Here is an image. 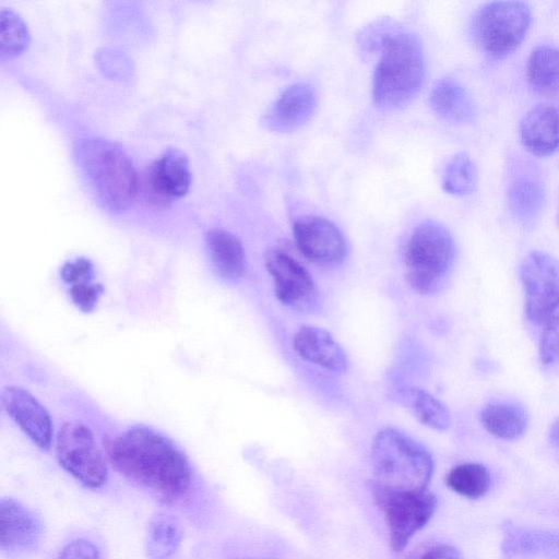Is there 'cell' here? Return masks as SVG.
Wrapping results in <instances>:
<instances>
[{
    "mask_svg": "<svg viewBox=\"0 0 559 559\" xmlns=\"http://www.w3.org/2000/svg\"><path fill=\"white\" fill-rule=\"evenodd\" d=\"M108 456L118 472L169 502L187 498L193 471L187 455L165 435L134 426L108 445Z\"/></svg>",
    "mask_w": 559,
    "mask_h": 559,
    "instance_id": "cell-1",
    "label": "cell"
},
{
    "mask_svg": "<svg viewBox=\"0 0 559 559\" xmlns=\"http://www.w3.org/2000/svg\"><path fill=\"white\" fill-rule=\"evenodd\" d=\"M381 57L373 75L372 95L382 109H397L419 92L425 78V57L417 36L408 32L382 34Z\"/></svg>",
    "mask_w": 559,
    "mask_h": 559,
    "instance_id": "cell-2",
    "label": "cell"
},
{
    "mask_svg": "<svg viewBox=\"0 0 559 559\" xmlns=\"http://www.w3.org/2000/svg\"><path fill=\"white\" fill-rule=\"evenodd\" d=\"M373 481L395 488L428 489L435 459L419 441L396 428L380 430L371 445Z\"/></svg>",
    "mask_w": 559,
    "mask_h": 559,
    "instance_id": "cell-3",
    "label": "cell"
},
{
    "mask_svg": "<svg viewBox=\"0 0 559 559\" xmlns=\"http://www.w3.org/2000/svg\"><path fill=\"white\" fill-rule=\"evenodd\" d=\"M78 159L102 202L122 212L135 198L138 174L128 155L112 142L92 139L78 148Z\"/></svg>",
    "mask_w": 559,
    "mask_h": 559,
    "instance_id": "cell-4",
    "label": "cell"
},
{
    "mask_svg": "<svg viewBox=\"0 0 559 559\" xmlns=\"http://www.w3.org/2000/svg\"><path fill=\"white\" fill-rule=\"evenodd\" d=\"M455 259L454 239L447 227L427 221L418 225L405 247V276L419 295L437 293L444 284Z\"/></svg>",
    "mask_w": 559,
    "mask_h": 559,
    "instance_id": "cell-5",
    "label": "cell"
},
{
    "mask_svg": "<svg viewBox=\"0 0 559 559\" xmlns=\"http://www.w3.org/2000/svg\"><path fill=\"white\" fill-rule=\"evenodd\" d=\"M531 22L532 10L526 2L492 1L475 12L471 34L487 57L500 60L520 47Z\"/></svg>",
    "mask_w": 559,
    "mask_h": 559,
    "instance_id": "cell-6",
    "label": "cell"
},
{
    "mask_svg": "<svg viewBox=\"0 0 559 559\" xmlns=\"http://www.w3.org/2000/svg\"><path fill=\"white\" fill-rule=\"evenodd\" d=\"M369 487L383 513L391 548L394 552H402L432 519L437 510V498L428 489L389 487L372 479Z\"/></svg>",
    "mask_w": 559,
    "mask_h": 559,
    "instance_id": "cell-7",
    "label": "cell"
},
{
    "mask_svg": "<svg viewBox=\"0 0 559 559\" xmlns=\"http://www.w3.org/2000/svg\"><path fill=\"white\" fill-rule=\"evenodd\" d=\"M60 466L83 486L98 489L108 480V467L92 430L81 421H67L55 441Z\"/></svg>",
    "mask_w": 559,
    "mask_h": 559,
    "instance_id": "cell-8",
    "label": "cell"
},
{
    "mask_svg": "<svg viewBox=\"0 0 559 559\" xmlns=\"http://www.w3.org/2000/svg\"><path fill=\"white\" fill-rule=\"evenodd\" d=\"M527 320L544 324L559 308V260L544 251H532L520 269Z\"/></svg>",
    "mask_w": 559,
    "mask_h": 559,
    "instance_id": "cell-9",
    "label": "cell"
},
{
    "mask_svg": "<svg viewBox=\"0 0 559 559\" xmlns=\"http://www.w3.org/2000/svg\"><path fill=\"white\" fill-rule=\"evenodd\" d=\"M191 181L187 156L170 148L138 174L135 198L150 206L166 207L171 199L188 192Z\"/></svg>",
    "mask_w": 559,
    "mask_h": 559,
    "instance_id": "cell-10",
    "label": "cell"
},
{
    "mask_svg": "<svg viewBox=\"0 0 559 559\" xmlns=\"http://www.w3.org/2000/svg\"><path fill=\"white\" fill-rule=\"evenodd\" d=\"M264 264L281 304L299 312H310L317 307V285L311 274L294 257L281 248H269Z\"/></svg>",
    "mask_w": 559,
    "mask_h": 559,
    "instance_id": "cell-11",
    "label": "cell"
},
{
    "mask_svg": "<svg viewBox=\"0 0 559 559\" xmlns=\"http://www.w3.org/2000/svg\"><path fill=\"white\" fill-rule=\"evenodd\" d=\"M293 234L299 251L316 264L336 266L347 257L344 235L328 218L316 215L299 217L294 222Z\"/></svg>",
    "mask_w": 559,
    "mask_h": 559,
    "instance_id": "cell-12",
    "label": "cell"
},
{
    "mask_svg": "<svg viewBox=\"0 0 559 559\" xmlns=\"http://www.w3.org/2000/svg\"><path fill=\"white\" fill-rule=\"evenodd\" d=\"M3 411L20 429L41 450L52 443V421L47 409L28 391L20 386H7L1 393Z\"/></svg>",
    "mask_w": 559,
    "mask_h": 559,
    "instance_id": "cell-13",
    "label": "cell"
},
{
    "mask_svg": "<svg viewBox=\"0 0 559 559\" xmlns=\"http://www.w3.org/2000/svg\"><path fill=\"white\" fill-rule=\"evenodd\" d=\"M39 518L12 498L0 501V547L8 554L33 550L41 537Z\"/></svg>",
    "mask_w": 559,
    "mask_h": 559,
    "instance_id": "cell-14",
    "label": "cell"
},
{
    "mask_svg": "<svg viewBox=\"0 0 559 559\" xmlns=\"http://www.w3.org/2000/svg\"><path fill=\"white\" fill-rule=\"evenodd\" d=\"M293 348L302 360L326 371L342 374L348 368L346 352L325 329L301 325L293 337Z\"/></svg>",
    "mask_w": 559,
    "mask_h": 559,
    "instance_id": "cell-15",
    "label": "cell"
},
{
    "mask_svg": "<svg viewBox=\"0 0 559 559\" xmlns=\"http://www.w3.org/2000/svg\"><path fill=\"white\" fill-rule=\"evenodd\" d=\"M520 138L533 155L549 156L559 150V107L542 103L532 107L520 122Z\"/></svg>",
    "mask_w": 559,
    "mask_h": 559,
    "instance_id": "cell-16",
    "label": "cell"
},
{
    "mask_svg": "<svg viewBox=\"0 0 559 559\" xmlns=\"http://www.w3.org/2000/svg\"><path fill=\"white\" fill-rule=\"evenodd\" d=\"M317 98L311 86L297 83L287 87L265 116V126L274 131L288 132L305 124L313 115Z\"/></svg>",
    "mask_w": 559,
    "mask_h": 559,
    "instance_id": "cell-17",
    "label": "cell"
},
{
    "mask_svg": "<svg viewBox=\"0 0 559 559\" xmlns=\"http://www.w3.org/2000/svg\"><path fill=\"white\" fill-rule=\"evenodd\" d=\"M430 105L442 119L467 123L477 116V107L469 92L456 80L442 78L430 92Z\"/></svg>",
    "mask_w": 559,
    "mask_h": 559,
    "instance_id": "cell-18",
    "label": "cell"
},
{
    "mask_svg": "<svg viewBox=\"0 0 559 559\" xmlns=\"http://www.w3.org/2000/svg\"><path fill=\"white\" fill-rule=\"evenodd\" d=\"M545 199V187L534 176H518L508 186L507 203L509 211L524 226L533 225L539 217Z\"/></svg>",
    "mask_w": 559,
    "mask_h": 559,
    "instance_id": "cell-19",
    "label": "cell"
},
{
    "mask_svg": "<svg viewBox=\"0 0 559 559\" xmlns=\"http://www.w3.org/2000/svg\"><path fill=\"white\" fill-rule=\"evenodd\" d=\"M206 242L211 260L222 277L238 281L246 272V252L237 236L221 228L207 231Z\"/></svg>",
    "mask_w": 559,
    "mask_h": 559,
    "instance_id": "cell-20",
    "label": "cell"
},
{
    "mask_svg": "<svg viewBox=\"0 0 559 559\" xmlns=\"http://www.w3.org/2000/svg\"><path fill=\"white\" fill-rule=\"evenodd\" d=\"M484 428L496 438L515 440L528 425L525 407L516 402L499 401L487 404L480 412Z\"/></svg>",
    "mask_w": 559,
    "mask_h": 559,
    "instance_id": "cell-21",
    "label": "cell"
},
{
    "mask_svg": "<svg viewBox=\"0 0 559 559\" xmlns=\"http://www.w3.org/2000/svg\"><path fill=\"white\" fill-rule=\"evenodd\" d=\"M525 74L530 86L536 93L559 98V47L540 45L532 50Z\"/></svg>",
    "mask_w": 559,
    "mask_h": 559,
    "instance_id": "cell-22",
    "label": "cell"
},
{
    "mask_svg": "<svg viewBox=\"0 0 559 559\" xmlns=\"http://www.w3.org/2000/svg\"><path fill=\"white\" fill-rule=\"evenodd\" d=\"M397 396L421 425L438 431H444L451 426L448 407L428 391L406 386L399 390Z\"/></svg>",
    "mask_w": 559,
    "mask_h": 559,
    "instance_id": "cell-23",
    "label": "cell"
},
{
    "mask_svg": "<svg viewBox=\"0 0 559 559\" xmlns=\"http://www.w3.org/2000/svg\"><path fill=\"white\" fill-rule=\"evenodd\" d=\"M182 531L179 522L166 513L156 514L150 525L146 551L150 559H169L179 548Z\"/></svg>",
    "mask_w": 559,
    "mask_h": 559,
    "instance_id": "cell-24",
    "label": "cell"
},
{
    "mask_svg": "<svg viewBox=\"0 0 559 559\" xmlns=\"http://www.w3.org/2000/svg\"><path fill=\"white\" fill-rule=\"evenodd\" d=\"M447 486L457 495L468 499L484 497L491 484L490 473L480 463H462L454 466L445 476Z\"/></svg>",
    "mask_w": 559,
    "mask_h": 559,
    "instance_id": "cell-25",
    "label": "cell"
},
{
    "mask_svg": "<svg viewBox=\"0 0 559 559\" xmlns=\"http://www.w3.org/2000/svg\"><path fill=\"white\" fill-rule=\"evenodd\" d=\"M477 181L476 165L466 153H456L445 165L442 187L448 193L453 195L471 194L476 189Z\"/></svg>",
    "mask_w": 559,
    "mask_h": 559,
    "instance_id": "cell-26",
    "label": "cell"
},
{
    "mask_svg": "<svg viewBox=\"0 0 559 559\" xmlns=\"http://www.w3.org/2000/svg\"><path fill=\"white\" fill-rule=\"evenodd\" d=\"M504 551L511 555H559V536L544 532H510Z\"/></svg>",
    "mask_w": 559,
    "mask_h": 559,
    "instance_id": "cell-27",
    "label": "cell"
},
{
    "mask_svg": "<svg viewBox=\"0 0 559 559\" xmlns=\"http://www.w3.org/2000/svg\"><path fill=\"white\" fill-rule=\"evenodd\" d=\"M1 57L11 58L27 44L28 33L23 20L12 10H1Z\"/></svg>",
    "mask_w": 559,
    "mask_h": 559,
    "instance_id": "cell-28",
    "label": "cell"
},
{
    "mask_svg": "<svg viewBox=\"0 0 559 559\" xmlns=\"http://www.w3.org/2000/svg\"><path fill=\"white\" fill-rule=\"evenodd\" d=\"M539 359L544 367L559 366V308L544 323L539 343Z\"/></svg>",
    "mask_w": 559,
    "mask_h": 559,
    "instance_id": "cell-29",
    "label": "cell"
},
{
    "mask_svg": "<svg viewBox=\"0 0 559 559\" xmlns=\"http://www.w3.org/2000/svg\"><path fill=\"white\" fill-rule=\"evenodd\" d=\"M103 293V285L92 282L75 284L69 289L72 302L84 312H90L95 309Z\"/></svg>",
    "mask_w": 559,
    "mask_h": 559,
    "instance_id": "cell-30",
    "label": "cell"
},
{
    "mask_svg": "<svg viewBox=\"0 0 559 559\" xmlns=\"http://www.w3.org/2000/svg\"><path fill=\"white\" fill-rule=\"evenodd\" d=\"M94 273L93 263L85 258L64 263L60 271L62 281L71 286L92 282Z\"/></svg>",
    "mask_w": 559,
    "mask_h": 559,
    "instance_id": "cell-31",
    "label": "cell"
},
{
    "mask_svg": "<svg viewBox=\"0 0 559 559\" xmlns=\"http://www.w3.org/2000/svg\"><path fill=\"white\" fill-rule=\"evenodd\" d=\"M58 559H100V554L93 542L75 538L61 549Z\"/></svg>",
    "mask_w": 559,
    "mask_h": 559,
    "instance_id": "cell-32",
    "label": "cell"
},
{
    "mask_svg": "<svg viewBox=\"0 0 559 559\" xmlns=\"http://www.w3.org/2000/svg\"><path fill=\"white\" fill-rule=\"evenodd\" d=\"M417 559H461V555L453 546L440 544L430 547Z\"/></svg>",
    "mask_w": 559,
    "mask_h": 559,
    "instance_id": "cell-33",
    "label": "cell"
},
{
    "mask_svg": "<svg viewBox=\"0 0 559 559\" xmlns=\"http://www.w3.org/2000/svg\"><path fill=\"white\" fill-rule=\"evenodd\" d=\"M549 440L552 445L559 448V418H557L550 427Z\"/></svg>",
    "mask_w": 559,
    "mask_h": 559,
    "instance_id": "cell-34",
    "label": "cell"
}]
</instances>
